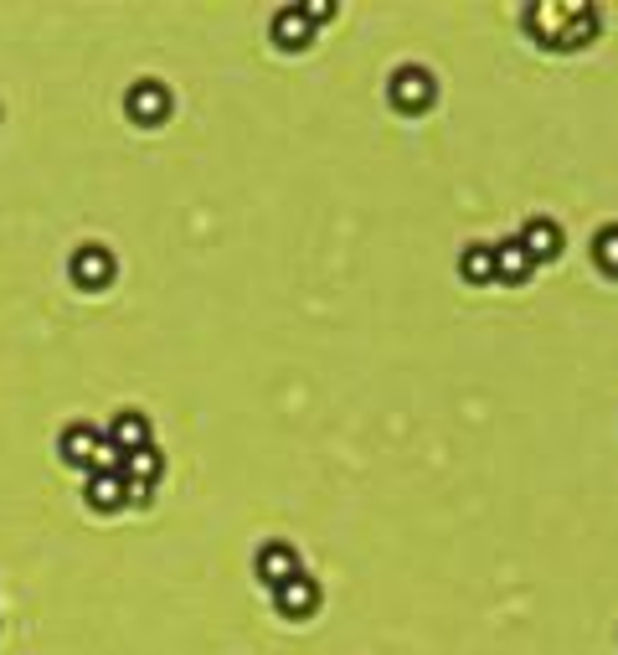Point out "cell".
<instances>
[{"mask_svg": "<svg viewBox=\"0 0 618 655\" xmlns=\"http://www.w3.org/2000/svg\"><path fill=\"white\" fill-rule=\"evenodd\" d=\"M392 103L403 109V114H423V109H433V99H438V83H433V73H423V67H403V73H392Z\"/></svg>", "mask_w": 618, "mask_h": 655, "instance_id": "cell-1", "label": "cell"}, {"mask_svg": "<svg viewBox=\"0 0 618 655\" xmlns=\"http://www.w3.org/2000/svg\"><path fill=\"white\" fill-rule=\"evenodd\" d=\"M124 114L135 124H145V129H154V124H165V114H171V94H165V83H135L129 94H124Z\"/></svg>", "mask_w": 618, "mask_h": 655, "instance_id": "cell-2", "label": "cell"}, {"mask_svg": "<svg viewBox=\"0 0 618 655\" xmlns=\"http://www.w3.org/2000/svg\"><path fill=\"white\" fill-rule=\"evenodd\" d=\"M73 284H77V289H88V295L109 289V284H114V254H109V248H98V243L77 248V254H73Z\"/></svg>", "mask_w": 618, "mask_h": 655, "instance_id": "cell-3", "label": "cell"}, {"mask_svg": "<svg viewBox=\"0 0 618 655\" xmlns=\"http://www.w3.org/2000/svg\"><path fill=\"white\" fill-rule=\"evenodd\" d=\"M294 578H299V553H294L289 542L258 547V583H263V589H284Z\"/></svg>", "mask_w": 618, "mask_h": 655, "instance_id": "cell-4", "label": "cell"}, {"mask_svg": "<svg viewBox=\"0 0 618 655\" xmlns=\"http://www.w3.org/2000/svg\"><path fill=\"white\" fill-rule=\"evenodd\" d=\"M516 243L526 248V259H531V263H546V259H557V254H561V227L552 218H531Z\"/></svg>", "mask_w": 618, "mask_h": 655, "instance_id": "cell-5", "label": "cell"}, {"mask_svg": "<svg viewBox=\"0 0 618 655\" xmlns=\"http://www.w3.org/2000/svg\"><path fill=\"white\" fill-rule=\"evenodd\" d=\"M98 444H103V434H98L94 423H67L58 438V449H62V465H77V470H88L98 455Z\"/></svg>", "mask_w": 618, "mask_h": 655, "instance_id": "cell-6", "label": "cell"}, {"mask_svg": "<svg viewBox=\"0 0 618 655\" xmlns=\"http://www.w3.org/2000/svg\"><path fill=\"white\" fill-rule=\"evenodd\" d=\"M273 41H279L284 52H305L309 41H314V21L305 16V5H284V11L273 16Z\"/></svg>", "mask_w": 618, "mask_h": 655, "instance_id": "cell-7", "label": "cell"}, {"mask_svg": "<svg viewBox=\"0 0 618 655\" xmlns=\"http://www.w3.org/2000/svg\"><path fill=\"white\" fill-rule=\"evenodd\" d=\"M279 594V615L284 619H309L314 609H320V583L309 573H299L294 583H284V589H273Z\"/></svg>", "mask_w": 618, "mask_h": 655, "instance_id": "cell-8", "label": "cell"}, {"mask_svg": "<svg viewBox=\"0 0 618 655\" xmlns=\"http://www.w3.org/2000/svg\"><path fill=\"white\" fill-rule=\"evenodd\" d=\"M160 470H165V459H160V449L154 444H145V449H135V455H124V485L129 491H154V480H160Z\"/></svg>", "mask_w": 618, "mask_h": 655, "instance_id": "cell-9", "label": "cell"}, {"mask_svg": "<svg viewBox=\"0 0 618 655\" xmlns=\"http://www.w3.org/2000/svg\"><path fill=\"white\" fill-rule=\"evenodd\" d=\"M109 444H114L119 455H135V449H145L150 444V418L145 413H119L114 423H109Z\"/></svg>", "mask_w": 618, "mask_h": 655, "instance_id": "cell-10", "label": "cell"}, {"mask_svg": "<svg viewBox=\"0 0 618 655\" xmlns=\"http://www.w3.org/2000/svg\"><path fill=\"white\" fill-rule=\"evenodd\" d=\"M567 11H572V5H531V11H526V26H531V37H536L541 47H557V41H561V26H567Z\"/></svg>", "mask_w": 618, "mask_h": 655, "instance_id": "cell-11", "label": "cell"}, {"mask_svg": "<svg viewBox=\"0 0 618 655\" xmlns=\"http://www.w3.org/2000/svg\"><path fill=\"white\" fill-rule=\"evenodd\" d=\"M83 500H88L94 511H119V506H129V500H124V475H88Z\"/></svg>", "mask_w": 618, "mask_h": 655, "instance_id": "cell-12", "label": "cell"}, {"mask_svg": "<svg viewBox=\"0 0 618 655\" xmlns=\"http://www.w3.org/2000/svg\"><path fill=\"white\" fill-rule=\"evenodd\" d=\"M526 274H531L526 248L516 238H505L500 248H495V284H526Z\"/></svg>", "mask_w": 618, "mask_h": 655, "instance_id": "cell-13", "label": "cell"}, {"mask_svg": "<svg viewBox=\"0 0 618 655\" xmlns=\"http://www.w3.org/2000/svg\"><path fill=\"white\" fill-rule=\"evenodd\" d=\"M459 274L469 284H495V248H484V243H469L459 254Z\"/></svg>", "mask_w": 618, "mask_h": 655, "instance_id": "cell-14", "label": "cell"}, {"mask_svg": "<svg viewBox=\"0 0 618 655\" xmlns=\"http://www.w3.org/2000/svg\"><path fill=\"white\" fill-rule=\"evenodd\" d=\"M593 32H598V16H593L588 5H572V11H567V26H561L557 47H582V41H593Z\"/></svg>", "mask_w": 618, "mask_h": 655, "instance_id": "cell-15", "label": "cell"}, {"mask_svg": "<svg viewBox=\"0 0 618 655\" xmlns=\"http://www.w3.org/2000/svg\"><path fill=\"white\" fill-rule=\"evenodd\" d=\"M593 259H598V269L618 274V222L614 227H603L598 238H593Z\"/></svg>", "mask_w": 618, "mask_h": 655, "instance_id": "cell-16", "label": "cell"}]
</instances>
